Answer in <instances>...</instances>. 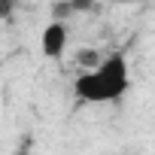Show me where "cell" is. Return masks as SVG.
<instances>
[{
  "label": "cell",
  "mask_w": 155,
  "mask_h": 155,
  "mask_svg": "<svg viewBox=\"0 0 155 155\" xmlns=\"http://www.w3.org/2000/svg\"><path fill=\"white\" fill-rule=\"evenodd\" d=\"M131 88V67L122 52L104 55V61L91 70H79L73 79V91L82 104H119Z\"/></svg>",
  "instance_id": "obj_1"
},
{
  "label": "cell",
  "mask_w": 155,
  "mask_h": 155,
  "mask_svg": "<svg viewBox=\"0 0 155 155\" xmlns=\"http://www.w3.org/2000/svg\"><path fill=\"white\" fill-rule=\"evenodd\" d=\"M67 40H70V31L64 21H49L40 34V52L46 58H61L67 52Z\"/></svg>",
  "instance_id": "obj_2"
},
{
  "label": "cell",
  "mask_w": 155,
  "mask_h": 155,
  "mask_svg": "<svg viewBox=\"0 0 155 155\" xmlns=\"http://www.w3.org/2000/svg\"><path fill=\"white\" fill-rule=\"evenodd\" d=\"M15 155H31V152H28V146H25V149H18V152H15Z\"/></svg>",
  "instance_id": "obj_3"
}]
</instances>
